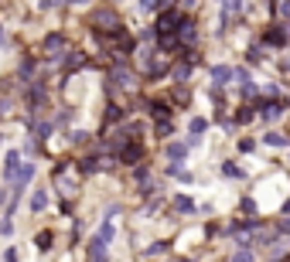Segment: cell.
<instances>
[{
  "label": "cell",
  "mask_w": 290,
  "mask_h": 262,
  "mask_svg": "<svg viewBox=\"0 0 290 262\" xmlns=\"http://www.w3.org/2000/svg\"><path fill=\"white\" fill-rule=\"evenodd\" d=\"M31 177H34V164H20V170L14 174V198H20V191L31 184Z\"/></svg>",
  "instance_id": "1"
},
{
  "label": "cell",
  "mask_w": 290,
  "mask_h": 262,
  "mask_svg": "<svg viewBox=\"0 0 290 262\" xmlns=\"http://www.w3.org/2000/svg\"><path fill=\"white\" fill-rule=\"evenodd\" d=\"M174 27H178V14H174V10H164L160 20H157V27H154V34L157 37H171Z\"/></svg>",
  "instance_id": "2"
},
{
  "label": "cell",
  "mask_w": 290,
  "mask_h": 262,
  "mask_svg": "<svg viewBox=\"0 0 290 262\" xmlns=\"http://www.w3.org/2000/svg\"><path fill=\"white\" fill-rule=\"evenodd\" d=\"M263 44H273V48H284V44H287V27H284V24H273L270 31L263 34Z\"/></svg>",
  "instance_id": "3"
},
{
  "label": "cell",
  "mask_w": 290,
  "mask_h": 262,
  "mask_svg": "<svg viewBox=\"0 0 290 262\" xmlns=\"http://www.w3.org/2000/svg\"><path fill=\"white\" fill-rule=\"evenodd\" d=\"M120 160H123V164H140V160H144V147H140V143H126V147L120 150Z\"/></svg>",
  "instance_id": "4"
},
{
  "label": "cell",
  "mask_w": 290,
  "mask_h": 262,
  "mask_svg": "<svg viewBox=\"0 0 290 262\" xmlns=\"http://www.w3.org/2000/svg\"><path fill=\"white\" fill-rule=\"evenodd\" d=\"M208 75H212L215 85H226V82L232 78V68H229V65H212V68H208Z\"/></svg>",
  "instance_id": "5"
},
{
  "label": "cell",
  "mask_w": 290,
  "mask_h": 262,
  "mask_svg": "<svg viewBox=\"0 0 290 262\" xmlns=\"http://www.w3.org/2000/svg\"><path fill=\"white\" fill-rule=\"evenodd\" d=\"M18 170H20V157H18V150H10V153H7V160H4V174L14 181V174H18Z\"/></svg>",
  "instance_id": "6"
},
{
  "label": "cell",
  "mask_w": 290,
  "mask_h": 262,
  "mask_svg": "<svg viewBox=\"0 0 290 262\" xmlns=\"http://www.w3.org/2000/svg\"><path fill=\"white\" fill-rule=\"evenodd\" d=\"M110 78H113V85H120V89H126V85L134 82L130 68H123V65H120V68H113V75H110Z\"/></svg>",
  "instance_id": "7"
},
{
  "label": "cell",
  "mask_w": 290,
  "mask_h": 262,
  "mask_svg": "<svg viewBox=\"0 0 290 262\" xmlns=\"http://www.w3.org/2000/svg\"><path fill=\"white\" fill-rule=\"evenodd\" d=\"M174 31H178L181 41H188V44L194 41V24H192V20H178V27H174Z\"/></svg>",
  "instance_id": "8"
},
{
  "label": "cell",
  "mask_w": 290,
  "mask_h": 262,
  "mask_svg": "<svg viewBox=\"0 0 290 262\" xmlns=\"http://www.w3.org/2000/svg\"><path fill=\"white\" fill-rule=\"evenodd\" d=\"M62 48H65V34H48L44 37V51H62Z\"/></svg>",
  "instance_id": "9"
},
{
  "label": "cell",
  "mask_w": 290,
  "mask_h": 262,
  "mask_svg": "<svg viewBox=\"0 0 290 262\" xmlns=\"http://www.w3.org/2000/svg\"><path fill=\"white\" fill-rule=\"evenodd\" d=\"M263 109V119H280L284 116V102H266V106H260Z\"/></svg>",
  "instance_id": "10"
},
{
  "label": "cell",
  "mask_w": 290,
  "mask_h": 262,
  "mask_svg": "<svg viewBox=\"0 0 290 262\" xmlns=\"http://www.w3.org/2000/svg\"><path fill=\"white\" fill-rule=\"evenodd\" d=\"M89 259L92 262H106V245L99 242V239H92V245H89Z\"/></svg>",
  "instance_id": "11"
},
{
  "label": "cell",
  "mask_w": 290,
  "mask_h": 262,
  "mask_svg": "<svg viewBox=\"0 0 290 262\" xmlns=\"http://www.w3.org/2000/svg\"><path fill=\"white\" fill-rule=\"evenodd\" d=\"M82 65H86L82 51H68V58H65V68H68V72H76V68H82Z\"/></svg>",
  "instance_id": "12"
},
{
  "label": "cell",
  "mask_w": 290,
  "mask_h": 262,
  "mask_svg": "<svg viewBox=\"0 0 290 262\" xmlns=\"http://www.w3.org/2000/svg\"><path fill=\"white\" fill-rule=\"evenodd\" d=\"M239 7H242V0H226V14H222V24H229L232 14H239Z\"/></svg>",
  "instance_id": "13"
},
{
  "label": "cell",
  "mask_w": 290,
  "mask_h": 262,
  "mask_svg": "<svg viewBox=\"0 0 290 262\" xmlns=\"http://www.w3.org/2000/svg\"><path fill=\"white\" fill-rule=\"evenodd\" d=\"M184 153H188L184 143H171V147H168V157H171V160H184Z\"/></svg>",
  "instance_id": "14"
},
{
  "label": "cell",
  "mask_w": 290,
  "mask_h": 262,
  "mask_svg": "<svg viewBox=\"0 0 290 262\" xmlns=\"http://www.w3.org/2000/svg\"><path fill=\"white\" fill-rule=\"evenodd\" d=\"M147 109H150V116H157V119H168V106H164V102H150V106H147Z\"/></svg>",
  "instance_id": "15"
},
{
  "label": "cell",
  "mask_w": 290,
  "mask_h": 262,
  "mask_svg": "<svg viewBox=\"0 0 290 262\" xmlns=\"http://www.w3.org/2000/svg\"><path fill=\"white\" fill-rule=\"evenodd\" d=\"M31 208H34V211H44V208H48V194H44V191H38V194L31 198Z\"/></svg>",
  "instance_id": "16"
},
{
  "label": "cell",
  "mask_w": 290,
  "mask_h": 262,
  "mask_svg": "<svg viewBox=\"0 0 290 262\" xmlns=\"http://www.w3.org/2000/svg\"><path fill=\"white\" fill-rule=\"evenodd\" d=\"M263 140H266L270 147H287V136H284V133H266Z\"/></svg>",
  "instance_id": "17"
},
{
  "label": "cell",
  "mask_w": 290,
  "mask_h": 262,
  "mask_svg": "<svg viewBox=\"0 0 290 262\" xmlns=\"http://www.w3.org/2000/svg\"><path fill=\"white\" fill-rule=\"evenodd\" d=\"M96 239H99L102 245L110 242V239H113V222H102V228H99V235H96Z\"/></svg>",
  "instance_id": "18"
},
{
  "label": "cell",
  "mask_w": 290,
  "mask_h": 262,
  "mask_svg": "<svg viewBox=\"0 0 290 262\" xmlns=\"http://www.w3.org/2000/svg\"><path fill=\"white\" fill-rule=\"evenodd\" d=\"M52 239H55L52 232H41V235L34 239V242H38V249H41V252H48V249H52Z\"/></svg>",
  "instance_id": "19"
},
{
  "label": "cell",
  "mask_w": 290,
  "mask_h": 262,
  "mask_svg": "<svg viewBox=\"0 0 290 262\" xmlns=\"http://www.w3.org/2000/svg\"><path fill=\"white\" fill-rule=\"evenodd\" d=\"M188 75H192V65H178V68H174V78H178V82H184Z\"/></svg>",
  "instance_id": "20"
},
{
  "label": "cell",
  "mask_w": 290,
  "mask_h": 262,
  "mask_svg": "<svg viewBox=\"0 0 290 262\" xmlns=\"http://www.w3.org/2000/svg\"><path fill=\"white\" fill-rule=\"evenodd\" d=\"M174 208H178V211H194L192 198H178V201H174Z\"/></svg>",
  "instance_id": "21"
},
{
  "label": "cell",
  "mask_w": 290,
  "mask_h": 262,
  "mask_svg": "<svg viewBox=\"0 0 290 262\" xmlns=\"http://www.w3.org/2000/svg\"><path fill=\"white\" fill-rule=\"evenodd\" d=\"M222 174H226V177H242V170L236 167V164H226V167H222Z\"/></svg>",
  "instance_id": "22"
},
{
  "label": "cell",
  "mask_w": 290,
  "mask_h": 262,
  "mask_svg": "<svg viewBox=\"0 0 290 262\" xmlns=\"http://www.w3.org/2000/svg\"><path fill=\"white\" fill-rule=\"evenodd\" d=\"M252 259H256V256H252L250 249H242V252H236V259H232V262H252Z\"/></svg>",
  "instance_id": "23"
},
{
  "label": "cell",
  "mask_w": 290,
  "mask_h": 262,
  "mask_svg": "<svg viewBox=\"0 0 290 262\" xmlns=\"http://www.w3.org/2000/svg\"><path fill=\"white\" fill-rule=\"evenodd\" d=\"M92 170H96V157H86L82 160V174H92Z\"/></svg>",
  "instance_id": "24"
},
{
  "label": "cell",
  "mask_w": 290,
  "mask_h": 262,
  "mask_svg": "<svg viewBox=\"0 0 290 262\" xmlns=\"http://www.w3.org/2000/svg\"><path fill=\"white\" fill-rule=\"evenodd\" d=\"M205 126H208L205 119H192V133H194V136H198V133H205Z\"/></svg>",
  "instance_id": "25"
},
{
  "label": "cell",
  "mask_w": 290,
  "mask_h": 262,
  "mask_svg": "<svg viewBox=\"0 0 290 262\" xmlns=\"http://www.w3.org/2000/svg\"><path fill=\"white\" fill-rule=\"evenodd\" d=\"M147 252H150V256H160V252H168V242H154Z\"/></svg>",
  "instance_id": "26"
},
{
  "label": "cell",
  "mask_w": 290,
  "mask_h": 262,
  "mask_svg": "<svg viewBox=\"0 0 290 262\" xmlns=\"http://www.w3.org/2000/svg\"><path fill=\"white\" fill-rule=\"evenodd\" d=\"M0 232H4V235H10V232H14V222H10V218H4V222H0Z\"/></svg>",
  "instance_id": "27"
},
{
  "label": "cell",
  "mask_w": 290,
  "mask_h": 262,
  "mask_svg": "<svg viewBox=\"0 0 290 262\" xmlns=\"http://www.w3.org/2000/svg\"><path fill=\"white\" fill-rule=\"evenodd\" d=\"M250 119H252V109H242L239 116H236V123H250Z\"/></svg>",
  "instance_id": "28"
},
{
  "label": "cell",
  "mask_w": 290,
  "mask_h": 262,
  "mask_svg": "<svg viewBox=\"0 0 290 262\" xmlns=\"http://www.w3.org/2000/svg\"><path fill=\"white\" fill-rule=\"evenodd\" d=\"M120 116H123V109H120V106H110V112H106V119H120Z\"/></svg>",
  "instance_id": "29"
},
{
  "label": "cell",
  "mask_w": 290,
  "mask_h": 262,
  "mask_svg": "<svg viewBox=\"0 0 290 262\" xmlns=\"http://www.w3.org/2000/svg\"><path fill=\"white\" fill-rule=\"evenodd\" d=\"M34 133H38V140H44V136L52 133V126H48V123H41V126H38V130H34Z\"/></svg>",
  "instance_id": "30"
},
{
  "label": "cell",
  "mask_w": 290,
  "mask_h": 262,
  "mask_svg": "<svg viewBox=\"0 0 290 262\" xmlns=\"http://www.w3.org/2000/svg\"><path fill=\"white\" fill-rule=\"evenodd\" d=\"M157 133H164V136H168V133H171V123H168V119H160V123H157Z\"/></svg>",
  "instance_id": "31"
},
{
  "label": "cell",
  "mask_w": 290,
  "mask_h": 262,
  "mask_svg": "<svg viewBox=\"0 0 290 262\" xmlns=\"http://www.w3.org/2000/svg\"><path fill=\"white\" fill-rule=\"evenodd\" d=\"M144 3V10H154V7H160V0H140Z\"/></svg>",
  "instance_id": "32"
},
{
  "label": "cell",
  "mask_w": 290,
  "mask_h": 262,
  "mask_svg": "<svg viewBox=\"0 0 290 262\" xmlns=\"http://www.w3.org/2000/svg\"><path fill=\"white\" fill-rule=\"evenodd\" d=\"M4 262H18V252H14V249H7V256H4Z\"/></svg>",
  "instance_id": "33"
},
{
  "label": "cell",
  "mask_w": 290,
  "mask_h": 262,
  "mask_svg": "<svg viewBox=\"0 0 290 262\" xmlns=\"http://www.w3.org/2000/svg\"><path fill=\"white\" fill-rule=\"evenodd\" d=\"M55 3H58V0H41V7H44V10H52Z\"/></svg>",
  "instance_id": "34"
},
{
  "label": "cell",
  "mask_w": 290,
  "mask_h": 262,
  "mask_svg": "<svg viewBox=\"0 0 290 262\" xmlns=\"http://www.w3.org/2000/svg\"><path fill=\"white\" fill-rule=\"evenodd\" d=\"M178 262H192V259H178Z\"/></svg>",
  "instance_id": "35"
},
{
  "label": "cell",
  "mask_w": 290,
  "mask_h": 262,
  "mask_svg": "<svg viewBox=\"0 0 290 262\" xmlns=\"http://www.w3.org/2000/svg\"><path fill=\"white\" fill-rule=\"evenodd\" d=\"M72 3H82V0H72Z\"/></svg>",
  "instance_id": "36"
},
{
  "label": "cell",
  "mask_w": 290,
  "mask_h": 262,
  "mask_svg": "<svg viewBox=\"0 0 290 262\" xmlns=\"http://www.w3.org/2000/svg\"><path fill=\"white\" fill-rule=\"evenodd\" d=\"M0 41H4V31H0Z\"/></svg>",
  "instance_id": "37"
}]
</instances>
